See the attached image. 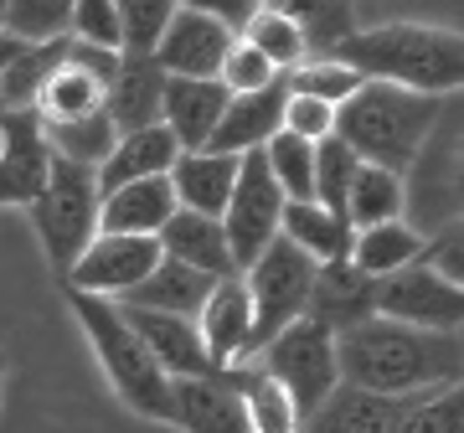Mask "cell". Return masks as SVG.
<instances>
[{
    "label": "cell",
    "mask_w": 464,
    "mask_h": 433,
    "mask_svg": "<svg viewBox=\"0 0 464 433\" xmlns=\"http://www.w3.org/2000/svg\"><path fill=\"white\" fill-rule=\"evenodd\" d=\"M335 367H341V387H362V392H377V398L413 402L423 392L459 382L464 356L454 335L413 331V325L372 315L366 325L335 335Z\"/></svg>",
    "instance_id": "cell-1"
},
{
    "label": "cell",
    "mask_w": 464,
    "mask_h": 433,
    "mask_svg": "<svg viewBox=\"0 0 464 433\" xmlns=\"http://www.w3.org/2000/svg\"><path fill=\"white\" fill-rule=\"evenodd\" d=\"M325 63H346L351 72H362V83H392L423 99H439L449 88H464V36L444 26L398 21V26L356 32Z\"/></svg>",
    "instance_id": "cell-2"
},
{
    "label": "cell",
    "mask_w": 464,
    "mask_h": 433,
    "mask_svg": "<svg viewBox=\"0 0 464 433\" xmlns=\"http://www.w3.org/2000/svg\"><path fill=\"white\" fill-rule=\"evenodd\" d=\"M433 119H439V99H423V93H408L392 83H362L335 109V140L362 166L402 176L423 150Z\"/></svg>",
    "instance_id": "cell-3"
},
{
    "label": "cell",
    "mask_w": 464,
    "mask_h": 433,
    "mask_svg": "<svg viewBox=\"0 0 464 433\" xmlns=\"http://www.w3.org/2000/svg\"><path fill=\"white\" fill-rule=\"evenodd\" d=\"M67 304H72V320L83 325L88 346L99 356L109 387L119 392V402L130 413L150 418V423H170V382L160 377V367L150 361L145 341L130 331V320L114 300H99V294H78L67 289Z\"/></svg>",
    "instance_id": "cell-4"
},
{
    "label": "cell",
    "mask_w": 464,
    "mask_h": 433,
    "mask_svg": "<svg viewBox=\"0 0 464 433\" xmlns=\"http://www.w3.org/2000/svg\"><path fill=\"white\" fill-rule=\"evenodd\" d=\"M32 212V227L47 248L52 268L67 279V268L83 258V248L99 237V170L72 166V160H57L52 155V176L47 191L26 207Z\"/></svg>",
    "instance_id": "cell-5"
},
{
    "label": "cell",
    "mask_w": 464,
    "mask_h": 433,
    "mask_svg": "<svg viewBox=\"0 0 464 433\" xmlns=\"http://www.w3.org/2000/svg\"><path fill=\"white\" fill-rule=\"evenodd\" d=\"M310 284H315V264H310L295 243H284V237H274V243L243 268V289H248V304H253L248 361H258V351H264L279 331H289L295 320H304Z\"/></svg>",
    "instance_id": "cell-6"
},
{
    "label": "cell",
    "mask_w": 464,
    "mask_h": 433,
    "mask_svg": "<svg viewBox=\"0 0 464 433\" xmlns=\"http://www.w3.org/2000/svg\"><path fill=\"white\" fill-rule=\"evenodd\" d=\"M258 371H264L268 382H279L295 402V418L315 413L320 402L331 398L335 387H341V367H335V335L320 331L315 320H295L289 331H279L258 351Z\"/></svg>",
    "instance_id": "cell-7"
},
{
    "label": "cell",
    "mask_w": 464,
    "mask_h": 433,
    "mask_svg": "<svg viewBox=\"0 0 464 433\" xmlns=\"http://www.w3.org/2000/svg\"><path fill=\"white\" fill-rule=\"evenodd\" d=\"M279 222H284V191L274 186V176H268L264 150L237 155V181H232L227 212H222V233H227L237 274L279 237Z\"/></svg>",
    "instance_id": "cell-8"
},
{
    "label": "cell",
    "mask_w": 464,
    "mask_h": 433,
    "mask_svg": "<svg viewBox=\"0 0 464 433\" xmlns=\"http://www.w3.org/2000/svg\"><path fill=\"white\" fill-rule=\"evenodd\" d=\"M377 315L413 325V331L454 335L464 325V289L449 284L444 274H433L429 264H413L377 284Z\"/></svg>",
    "instance_id": "cell-9"
},
{
    "label": "cell",
    "mask_w": 464,
    "mask_h": 433,
    "mask_svg": "<svg viewBox=\"0 0 464 433\" xmlns=\"http://www.w3.org/2000/svg\"><path fill=\"white\" fill-rule=\"evenodd\" d=\"M160 264V243L155 237H114L99 233L83 248V258L67 268L63 289H78V294H99V300H124L130 289L150 279V268Z\"/></svg>",
    "instance_id": "cell-10"
},
{
    "label": "cell",
    "mask_w": 464,
    "mask_h": 433,
    "mask_svg": "<svg viewBox=\"0 0 464 433\" xmlns=\"http://www.w3.org/2000/svg\"><path fill=\"white\" fill-rule=\"evenodd\" d=\"M52 176V145L36 114H5L0 119V212L5 207H32L47 191Z\"/></svg>",
    "instance_id": "cell-11"
},
{
    "label": "cell",
    "mask_w": 464,
    "mask_h": 433,
    "mask_svg": "<svg viewBox=\"0 0 464 433\" xmlns=\"http://www.w3.org/2000/svg\"><path fill=\"white\" fill-rule=\"evenodd\" d=\"M237 36L227 26H217L201 5H176L160 47H155V63L166 78H217V67L227 57V47Z\"/></svg>",
    "instance_id": "cell-12"
},
{
    "label": "cell",
    "mask_w": 464,
    "mask_h": 433,
    "mask_svg": "<svg viewBox=\"0 0 464 433\" xmlns=\"http://www.w3.org/2000/svg\"><path fill=\"white\" fill-rule=\"evenodd\" d=\"M130 331L145 341L150 361L160 367L166 382H207V377H222L212 367V356L201 346L197 320H176V315H150V310H124Z\"/></svg>",
    "instance_id": "cell-13"
},
{
    "label": "cell",
    "mask_w": 464,
    "mask_h": 433,
    "mask_svg": "<svg viewBox=\"0 0 464 433\" xmlns=\"http://www.w3.org/2000/svg\"><path fill=\"white\" fill-rule=\"evenodd\" d=\"M372 315H377V279H366L351 258L346 264H315L304 320H315L320 331L331 335H346L356 325H366Z\"/></svg>",
    "instance_id": "cell-14"
},
{
    "label": "cell",
    "mask_w": 464,
    "mask_h": 433,
    "mask_svg": "<svg viewBox=\"0 0 464 433\" xmlns=\"http://www.w3.org/2000/svg\"><path fill=\"white\" fill-rule=\"evenodd\" d=\"M197 335H201V346H207L217 371L248 367L253 304H248V289H243V274L212 284V294H207V304H201V315H197Z\"/></svg>",
    "instance_id": "cell-15"
},
{
    "label": "cell",
    "mask_w": 464,
    "mask_h": 433,
    "mask_svg": "<svg viewBox=\"0 0 464 433\" xmlns=\"http://www.w3.org/2000/svg\"><path fill=\"white\" fill-rule=\"evenodd\" d=\"M170 423L181 433H248L237 371H222L207 382H170Z\"/></svg>",
    "instance_id": "cell-16"
},
{
    "label": "cell",
    "mask_w": 464,
    "mask_h": 433,
    "mask_svg": "<svg viewBox=\"0 0 464 433\" xmlns=\"http://www.w3.org/2000/svg\"><path fill=\"white\" fill-rule=\"evenodd\" d=\"M227 88L217 78H166V103H160V124L176 134L181 155L207 150V140L217 134L222 114H227Z\"/></svg>",
    "instance_id": "cell-17"
},
{
    "label": "cell",
    "mask_w": 464,
    "mask_h": 433,
    "mask_svg": "<svg viewBox=\"0 0 464 433\" xmlns=\"http://www.w3.org/2000/svg\"><path fill=\"white\" fill-rule=\"evenodd\" d=\"M160 103H166V72L155 57H124L119 52V72L109 93H103V114L114 124V134H140L150 124H160Z\"/></svg>",
    "instance_id": "cell-18"
},
{
    "label": "cell",
    "mask_w": 464,
    "mask_h": 433,
    "mask_svg": "<svg viewBox=\"0 0 464 433\" xmlns=\"http://www.w3.org/2000/svg\"><path fill=\"white\" fill-rule=\"evenodd\" d=\"M284 103H289V78H279L274 88L264 93H248V99H232L217 134L207 140L212 155H248V150H264L268 140L284 130Z\"/></svg>",
    "instance_id": "cell-19"
},
{
    "label": "cell",
    "mask_w": 464,
    "mask_h": 433,
    "mask_svg": "<svg viewBox=\"0 0 464 433\" xmlns=\"http://www.w3.org/2000/svg\"><path fill=\"white\" fill-rule=\"evenodd\" d=\"M176 212H181V207H176L170 176L134 181V186H119V191L99 197V233H114V237H160V227H166Z\"/></svg>",
    "instance_id": "cell-20"
},
{
    "label": "cell",
    "mask_w": 464,
    "mask_h": 433,
    "mask_svg": "<svg viewBox=\"0 0 464 433\" xmlns=\"http://www.w3.org/2000/svg\"><path fill=\"white\" fill-rule=\"evenodd\" d=\"M160 258L170 264H186L207 274V279H237V264H232V248H227V233L217 216H197V212H176L160 227Z\"/></svg>",
    "instance_id": "cell-21"
},
{
    "label": "cell",
    "mask_w": 464,
    "mask_h": 433,
    "mask_svg": "<svg viewBox=\"0 0 464 433\" xmlns=\"http://www.w3.org/2000/svg\"><path fill=\"white\" fill-rule=\"evenodd\" d=\"M408 408L413 402L377 398V392H362V387H335L331 398L299 423V433H398Z\"/></svg>",
    "instance_id": "cell-22"
},
{
    "label": "cell",
    "mask_w": 464,
    "mask_h": 433,
    "mask_svg": "<svg viewBox=\"0 0 464 433\" xmlns=\"http://www.w3.org/2000/svg\"><path fill=\"white\" fill-rule=\"evenodd\" d=\"M176 160H181V145H176V134H170L166 124H150V130H140V134H119V145L99 166V197H109L119 186H134V181L170 176Z\"/></svg>",
    "instance_id": "cell-23"
},
{
    "label": "cell",
    "mask_w": 464,
    "mask_h": 433,
    "mask_svg": "<svg viewBox=\"0 0 464 433\" xmlns=\"http://www.w3.org/2000/svg\"><path fill=\"white\" fill-rule=\"evenodd\" d=\"M212 284L217 279H207V274H197V268L160 258V264L150 268V279L140 284V289H130L124 300H114V304L119 310H150V315L197 320L201 304H207V294H212Z\"/></svg>",
    "instance_id": "cell-24"
},
{
    "label": "cell",
    "mask_w": 464,
    "mask_h": 433,
    "mask_svg": "<svg viewBox=\"0 0 464 433\" xmlns=\"http://www.w3.org/2000/svg\"><path fill=\"white\" fill-rule=\"evenodd\" d=\"M232 181H237V155H212V150H191L170 166V191H176V207L197 216H217L227 212Z\"/></svg>",
    "instance_id": "cell-25"
},
{
    "label": "cell",
    "mask_w": 464,
    "mask_h": 433,
    "mask_svg": "<svg viewBox=\"0 0 464 433\" xmlns=\"http://www.w3.org/2000/svg\"><path fill=\"white\" fill-rule=\"evenodd\" d=\"M279 237L295 243L310 264H346L351 258V222L346 216L325 212L315 201H284V222H279Z\"/></svg>",
    "instance_id": "cell-26"
},
{
    "label": "cell",
    "mask_w": 464,
    "mask_h": 433,
    "mask_svg": "<svg viewBox=\"0 0 464 433\" xmlns=\"http://www.w3.org/2000/svg\"><path fill=\"white\" fill-rule=\"evenodd\" d=\"M103 93H109V88H103L93 72H83L78 63L63 57V67H57L47 78V88L36 93L32 114H36L42 130H52V124H78V119H88V114H103Z\"/></svg>",
    "instance_id": "cell-27"
},
{
    "label": "cell",
    "mask_w": 464,
    "mask_h": 433,
    "mask_svg": "<svg viewBox=\"0 0 464 433\" xmlns=\"http://www.w3.org/2000/svg\"><path fill=\"white\" fill-rule=\"evenodd\" d=\"M351 264L362 268L366 279H392L402 268L423 264V237L408 222H382V227H362L351 237Z\"/></svg>",
    "instance_id": "cell-28"
},
{
    "label": "cell",
    "mask_w": 464,
    "mask_h": 433,
    "mask_svg": "<svg viewBox=\"0 0 464 433\" xmlns=\"http://www.w3.org/2000/svg\"><path fill=\"white\" fill-rule=\"evenodd\" d=\"M279 11L299 26L304 63H325L362 32L356 26V5H335V0H299V5H279Z\"/></svg>",
    "instance_id": "cell-29"
},
{
    "label": "cell",
    "mask_w": 464,
    "mask_h": 433,
    "mask_svg": "<svg viewBox=\"0 0 464 433\" xmlns=\"http://www.w3.org/2000/svg\"><path fill=\"white\" fill-rule=\"evenodd\" d=\"M67 42H72V36L47 42V47H21V57L0 72V103H5V114H32L36 93H42V88H47V78L63 67Z\"/></svg>",
    "instance_id": "cell-30"
},
{
    "label": "cell",
    "mask_w": 464,
    "mask_h": 433,
    "mask_svg": "<svg viewBox=\"0 0 464 433\" xmlns=\"http://www.w3.org/2000/svg\"><path fill=\"white\" fill-rule=\"evenodd\" d=\"M346 222L351 233L362 227H382V222H402V176L377 166H362L346 197Z\"/></svg>",
    "instance_id": "cell-31"
},
{
    "label": "cell",
    "mask_w": 464,
    "mask_h": 433,
    "mask_svg": "<svg viewBox=\"0 0 464 433\" xmlns=\"http://www.w3.org/2000/svg\"><path fill=\"white\" fill-rule=\"evenodd\" d=\"M237 392L248 408V433H299L295 402L279 382H268L258 367H237Z\"/></svg>",
    "instance_id": "cell-32"
},
{
    "label": "cell",
    "mask_w": 464,
    "mask_h": 433,
    "mask_svg": "<svg viewBox=\"0 0 464 433\" xmlns=\"http://www.w3.org/2000/svg\"><path fill=\"white\" fill-rule=\"evenodd\" d=\"M47 134V145L57 160H72V166H88V170H99L103 160H109V150L119 145V134L114 124H109V114H88L78 119V124H52Z\"/></svg>",
    "instance_id": "cell-33"
},
{
    "label": "cell",
    "mask_w": 464,
    "mask_h": 433,
    "mask_svg": "<svg viewBox=\"0 0 464 433\" xmlns=\"http://www.w3.org/2000/svg\"><path fill=\"white\" fill-rule=\"evenodd\" d=\"M67 26H72V0H11L5 5V21H0V32L16 36L21 47L63 42Z\"/></svg>",
    "instance_id": "cell-34"
},
{
    "label": "cell",
    "mask_w": 464,
    "mask_h": 433,
    "mask_svg": "<svg viewBox=\"0 0 464 433\" xmlns=\"http://www.w3.org/2000/svg\"><path fill=\"white\" fill-rule=\"evenodd\" d=\"M268 176L284 191V201H315V145H304L295 134H274L264 145Z\"/></svg>",
    "instance_id": "cell-35"
},
{
    "label": "cell",
    "mask_w": 464,
    "mask_h": 433,
    "mask_svg": "<svg viewBox=\"0 0 464 433\" xmlns=\"http://www.w3.org/2000/svg\"><path fill=\"white\" fill-rule=\"evenodd\" d=\"M243 42H248L253 52H264V57L279 67L284 78H289V72L304 63V42H299V26L284 16L279 5H258V11H253V21L243 26Z\"/></svg>",
    "instance_id": "cell-36"
},
{
    "label": "cell",
    "mask_w": 464,
    "mask_h": 433,
    "mask_svg": "<svg viewBox=\"0 0 464 433\" xmlns=\"http://www.w3.org/2000/svg\"><path fill=\"white\" fill-rule=\"evenodd\" d=\"M176 5L170 0H119V52L124 57H155Z\"/></svg>",
    "instance_id": "cell-37"
},
{
    "label": "cell",
    "mask_w": 464,
    "mask_h": 433,
    "mask_svg": "<svg viewBox=\"0 0 464 433\" xmlns=\"http://www.w3.org/2000/svg\"><path fill=\"white\" fill-rule=\"evenodd\" d=\"M356 170H362V160H356L335 134H331V140H320V145H315V207L346 216V197H351Z\"/></svg>",
    "instance_id": "cell-38"
},
{
    "label": "cell",
    "mask_w": 464,
    "mask_h": 433,
    "mask_svg": "<svg viewBox=\"0 0 464 433\" xmlns=\"http://www.w3.org/2000/svg\"><path fill=\"white\" fill-rule=\"evenodd\" d=\"M284 72L274 63H268L264 52H253L243 36L227 47V57H222V67H217V83L227 88V99H248V93H264V88H274Z\"/></svg>",
    "instance_id": "cell-39"
},
{
    "label": "cell",
    "mask_w": 464,
    "mask_h": 433,
    "mask_svg": "<svg viewBox=\"0 0 464 433\" xmlns=\"http://www.w3.org/2000/svg\"><path fill=\"white\" fill-rule=\"evenodd\" d=\"M398 433H464V377L439 387V392L413 398V408H408Z\"/></svg>",
    "instance_id": "cell-40"
},
{
    "label": "cell",
    "mask_w": 464,
    "mask_h": 433,
    "mask_svg": "<svg viewBox=\"0 0 464 433\" xmlns=\"http://www.w3.org/2000/svg\"><path fill=\"white\" fill-rule=\"evenodd\" d=\"M356 88H362V72H351L346 63H299L289 72V93L320 99V103H331V109H341Z\"/></svg>",
    "instance_id": "cell-41"
},
{
    "label": "cell",
    "mask_w": 464,
    "mask_h": 433,
    "mask_svg": "<svg viewBox=\"0 0 464 433\" xmlns=\"http://www.w3.org/2000/svg\"><path fill=\"white\" fill-rule=\"evenodd\" d=\"M72 42L99 52H119V0H72Z\"/></svg>",
    "instance_id": "cell-42"
},
{
    "label": "cell",
    "mask_w": 464,
    "mask_h": 433,
    "mask_svg": "<svg viewBox=\"0 0 464 433\" xmlns=\"http://www.w3.org/2000/svg\"><path fill=\"white\" fill-rule=\"evenodd\" d=\"M284 134H295L304 145H320V140L335 134V109L320 99H304V93H289V103H284Z\"/></svg>",
    "instance_id": "cell-43"
},
{
    "label": "cell",
    "mask_w": 464,
    "mask_h": 433,
    "mask_svg": "<svg viewBox=\"0 0 464 433\" xmlns=\"http://www.w3.org/2000/svg\"><path fill=\"white\" fill-rule=\"evenodd\" d=\"M423 264L464 289V222H454V227H444L433 243H423Z\"/></svg>",
    "instance_id": "cell-44"
},
{
    "label": "cell",
    "mask_w": 464,
    "mask_h": 433,
    "mask_svg": "<svg viewBox=\"0 0 464 433\" xmlns=\"http://www.w3.org/2000/svg\"><path fill=\"white\" fill-rule=\"evenodd\" d=\"M201 11H207L217 26H227L232 36H243V26L253 21V11H258V5H253V0H207Z\"/></svg>",
    "instance_id": "cell-45"
},
{
    "label": "cell",
    "mask_w": 464,
    "mask_h": 433,
    "mask_svg": "<svg viewBox=\"0 0 464 433\" xmlns=\"http://www.w3.org/2000/svg\"><path fill=\"white\" fill-rule=\"evenodd\" d=\"M16 57H21V42H16V36H5V32H0V72H5V67L16 63Z\"/></svg>",
    "instance_id": "cell-46"
},
{
    "label": "cell",
    "mask_w": 464,
    "mask_h": 433,
    "mask_svg": "<svg viewBox=\"0 0 464 433\" xmlns=\"http://www.w3.org/2000/svg\"><path fill=\"white\" fill-rule=\"evenodd\" d=\"M0 382H5V361H0Z\"/></svg>",
    "instance_id": "cell-47"
},
{
    "label": "cell",
    "mask_w": 464,
    "mask_h": 433,
    "mask_svg": "<svg viewBox=\"0 0 464 433\" xmlns=\"http://www.w3.org/2000/svg\"><path fill=\"white\" fill-rule=\"evenodd\" d=\"M0 21H5V5H0Z\"/></svg>",
    "instance_id": "cell-48"
},
{
    "label": "cell",
    "mask_w": 464,
    "mask_h": 433,
    "mask_svg": "<svg viewBox=\"0 0 464 433\" xmlns=\"http://www.w3.org/2000/svg\"><path fill=\"white\" fill-rule=\"evenodd\" d=\"M0 119H5V103H0Z\"/></svg>",
    "instance_id": "cell-49"
}]
</instances>
